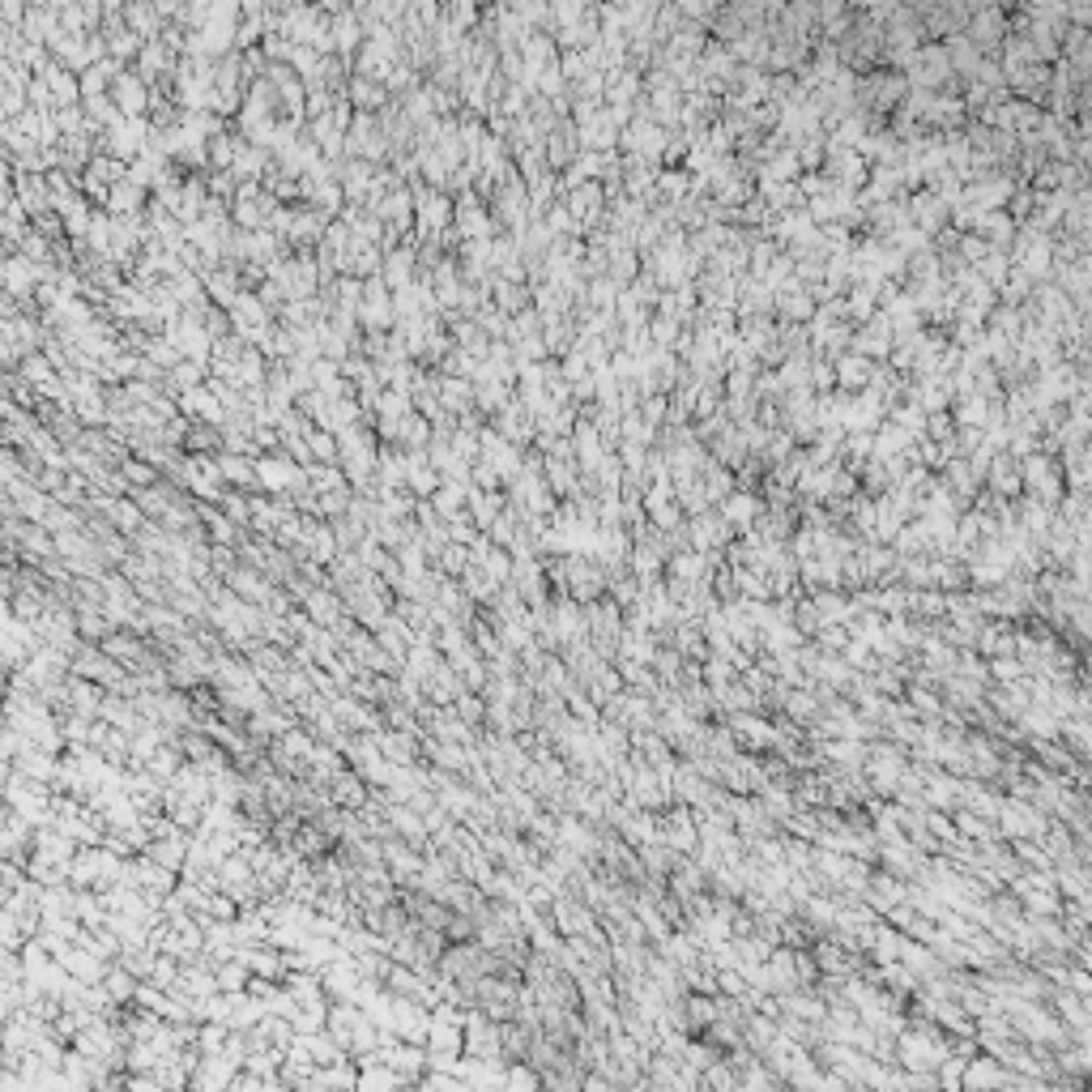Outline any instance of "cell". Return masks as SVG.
<instances>
[{"instance_id": "obj_1", "label": "cell", "mask_w": 1092, "mask_h": 1092, "mask_svg": "<svg viewBox=\"0 0 1092 1092\" xmlns=\"http://www.w3.org/2000/svg\"><path fill=\"white\" fill-rule=\"evenodd\" d=\"M832 376H837V389H845V393H863L867 384H870V376H875V363H870V358H863V354H841L837 363H832Z\"/></svg>"}, {"instance_id": "obj_2", "label": "cell", "mask_w": 1092, "mask_h": 1092, "mask_svg": "<svg viewBox=\"0 0 1092 1092\" xmlns=\"http://www.w3.org/2000/svg\"><path fill=\"white\" fill-rule=\"evenodd\" d=\"M760 512H764V499H755V495H747V491H739V495H726V512H722V521L730 525V530H751V525L760 521Z\"/></svg>"}, {"instance_id": "obj_3", "label": "cell", "mask_w": 1092, "mask_h": 1092, "mask_svg": "<svg viewBox=\"0 0 1092 1092\" xmlns=\"http://www.w3.org/2000/svg\"><path fill=\"white\" fill-rule=\"evenodd\" d=\"M978 226H982V235H995V239H991L995 248H1003V243L1011 239V230H1016V226H1011V218H1007L1003 210H995V214H982V218H978Z\"/></svg>"}, {"instance_id": "obj_4", "label": "cell", "mask_w": 1092, "mask_h": 1092, "mask_svg": "<svg viewBox=\"0 0 1092 1092\" xmlns=\"http://www.w3.org/2000/svg\"><path fill=\"white\" fill-rule=\"evenodd\" d=\"M922 431L939 435V440L947 444V440H956V418L947 415V410H934V415H927V427H922Z\"/></svg>"}, {"instance_id": "obj_5", "label": "cell", "mask_w": 1092, "mask_h": 1092, "mask_svg": "<svg viewBox=\"0 0 1092 1092\" xmlns=\"http://www.w3.org/2000/svg\"><path fill=\"white\" fill-rule=\"evenodd\" d=\"M811 384H815V389H832V384H837L828 358H815V363H811Z\"/></svg>"}]
</instances>
